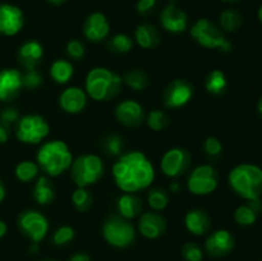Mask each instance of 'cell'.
<instances>
[{
	"label": "cell",
	"mask_w": 262,
	"mask_h": 261,
	"mask_svg": "<svg viewBox=\"0 0 262 261\" xmlns=\"http://www.w3.org/2000/svg\"><path fill=\"white\" fill-rule=\"evenodd\" d=\"M113 179L118 188L127 193H137L150 188L155 179V168L142 151H124L112 168Z\"/></svg>",
	"instance_id": "1"
},
{
	"label": "cell",
	"mask_w": 262,
	"mask_h": 261,
	"mask_svg": "<svg viewBox=\"0 0 262 261\" xmlns=\"http://www.w3.org/2000/svg\"><path fill=\"white\" fill-rule=\"evenodd\" d=\"M73 159L71 148L64 141L49 140L40 145L35 161L46 177L56 178L69 170Z\"/></svg>",
	"instance_id": "2"
},
{
	"label": "cell",
	"mask_w": 262,
	"mask_h": 261,
	"mask_svg": "<svg viewBox=\"0 0 262 261\" xmlns=\"http://www.w3.org/2000/svg\"><path fill=\"white\" fill-rule=\"evenodd\" d=\"M123 79L106 67H95L87 73L84 91L94 101H109L122 92Z\"/></svg>",
	"instance_id": "3"
},
{
	"label": "cell",
	"mask_w": 262,
	"mask_h": 261,
	"mask_svg": "<svg viewBox=\"0 0 262 261\" xmlns=\"http://www.w3.org/2000/svg\"><path fill=\"white\" fill-rule=\"evenodd\" d=\"M229 186L238 196L251 201L262 194V169L255 164H239L230 170Z\"/></svg>",
	"instance_id": "4"
},
{
	"label": "cell",
	"mask_w": 262,
	"mask_h": 261,
	"mask_svg": "<svg viewBox=\"0 0 262 261\" xmlns=\"http://www.w3.org/2000/svg\"><path fill=\"white\" fill-rule=\"evenodd\" d=\"M69 171L77 187L87 188L101 181L105 174V164L96 154H82L73 159Z\"/></svg>",
	"instance_id": "5"
},
{
	"label": "cell",
	"mask_w": 262,
	"mask_h": 261,
	"mask_svg": "<svg viewBox=\"0 0 262 261\" xmlns=\"http://www.w3.org/2000/svg\"><path fill=\"white\" fill-rule=\"evenodd\" d=\"M189 33L199 45L206 49H215L222 53H229L233 49L232 42L225 37L222 28L207 18L197 19L191 26Z\"/></svg>",
	"instance_id": "6"
},
{
	"label": "cell",
	"mask_w": 262,
	"mask_h": 261,
	"mask_svg": "<svg viewBox=\"0 0 262 261\" xmlns=\"http://www.w3.org/2000/svg\"><path fill=\"white\" fill-rule=\"evenodd\" d=\"M101 232L104 240L115 248H127L136 241L135 225L119 214L106 217L102 223Z\"/></svg>",
	"instance_id": "7"
},
{
	"label": "cell",
	"mask_w": 262,
	"mask_h": 261,
	"mask_svg": "<svg viewBox=\"0 0 262 261\" xmlns=\"http://www.w3.org/2000/svg\"><path fill=\"white\" fill-rule=\"evenodd\" d=\"M50 133V125L40 114H26L15 123V137L26 145H41Z\"/></svg>",
	"instance_id": "8"
},
{
	"label": "cell",
	"mask_w": 262,
	"mask_h": 261,
	"mask_svg": "<svg viewBox=\"0 0 262 261\" xmlns=\"http://www.w3.org/2000/svg\"><path fill=\"white\" fill-rule=\"evenodd\" d=\"M219 186V173L211 164H201L191 170L187 178V188L194 196H207Z\"/></svg>",
	"instance_id": "9"
},
{
	"label": "cell",
	"mask_w": 262,
	"mask_h": 261,
	"mask_svg": "<svg viewBox=\"0 0 262 261\" xmlns=\"http://www.w3.org/2000/svg\"><path fill=\"white\" fill-rule=\"evenodd\" d=\"M19 232L32 243H40L49 233V220L41 211L35 209L23 210L17 219Z\"/></svg>",
	"instance_id": "10"
},
{
	"label": "cell",
	"mask_w": 262,
	"mask_h": 261,
	"mask_svg": "<svg viewBox=\"0 0 262 261\" xmlns=\"http://www.w3.org/2000/svg\"><path fill=\"white\" fill-rule=\"evenodd\" d=\"M192 156L184 147H171L165 151L160 160V169L168 178H178L188 171Z\"/></svg>",
	"instance_id": "11"
},
{
	"label": "cell",
	"mask_w": 262,
	"mask_h": 261,
	"mask_svg": "<svg viewBox=\"0 0 262 261\" xmlns=\"http://www.w3.org/2000/svg\"><path fill=\"white\" fill-rule=\"evenodd\" d=\"M193 86L187 79H174L169 82L163 92L164 106L168 109H179L186 106L193 97Z\"/></svg>",
	"instance_id": "12"
},
{
	"label": "cell",
	"mask_w": 262,
	"mask_h": 261,
	"mask_svg": "<svg viewBox=\"0 0 262 261\" xmlns=\"http://www.w3.org/2000/svg\"><path fill=\"white\" fill-rule=\"evenodd\" d=\"M114 117L124 127L137 128L145 123L146 112L138 101L132 99H125L118 102L114 110Z\"/></svg>",
	"instance_id": "13"
},
{
	"label": "cell",
	"mask_w": 262,
	"mask_h": 261,
	"mask_svg": "<svg viewBox=\"0 0 262 261\" xmlns=\"http://www.w3.org/2000/svg\"><path fill=\"white\" fill-rule=\"evenodd\" d=\"M234 237L227 229L214 230L205 241V252L214 258L225 257L234 250Z\"/></svg>",
	"instance_id": "14"
},
{
	"label": "cell",
	"mask_w": 262,
	"mask_h": 261,
	"mask_svg": "<svg viewBox=\"0 0 262 261\" xmlns=\"http://www.w3.org/2000/svg\"><path fill=\"white\" fill-rule=\"evenodd\" d=\"M159 20L161 27L170 33H182L188 28V15L176 4L174 0L164 7Z\"/></svg>",
	"instance_id": "15"
},
{
	"label": "cell",
	"mask_w": 262,
	"mask_h": 261,
	"mask_svg": "<svg viewBox=\"0 0 262 261\" xmlns=\"http://www.w3.org/2000/svg\"><path fill=\"white\" fill-rule=\"evenodd\" d=\"M25 26V14L17 5L0 4V35L15 36Z\"/></svg>",
	"instance_id": "16"
},
{
	"label": "cell",
	"mask_w": 262,
	"mask_h": 261,
	"mask_svg": "<svg viewBox=\"0 0 262 261\" xmlns=\"http://www.w3.org/2000/svg\"><path fill=\"white\" fill-rule=\"evenodd\" d=\"M22 90V72L15 68H4L0 71V101H13L19 96Z\"/></svg>",
	"instance_id": "17"
},
{
	"label": "cell",
	"mask_w": 262,
	"mask_h": 261,
	"mask_svg": "<svg viewBox=\"0 0 262 261\" xmlns=\"http://www.w3.org/2000/svg\"><path fill=\"white\" fill-rule=\"evenodd\" d=\"M166 219L159 211H146L138 216L137 229L147 240H158L166 232Z\"/></svg>",
	"instance_id": "18"
},
{
	"label": "cell",
	"mask_w": 262,
	"mask_h": 261,
	"mask_svg": "<svg viewBox=\"0 0 262 261\" xmlns=\"http://www.w3.org/2000/svg\"><path fill=\"white\" fill-rule=\"evenodd\" d=\"M86 91L82 87L69 86L66 87L59 95V106L68 114H79L87 106Z\"/></svg>",
	"instance_id": "19"
},
{
	"label": "cell",
	"mask_w": 262,
	"mask_h": 261,
	"mask_svg": "<svg viewBox=\"0 0 262 261\" xmlns=\"http://www.w3.org/2000/svg\"><path fill=\"white\" fill-rule=\"evenodd\" d=\"M110 25L106 15L101 12H94L83 23V35L91 42H101L109 36Z\"/></svg>",
	"instance_id": "20"
},
{
	"label": "cell",
	"mask_w": 262,
	"mask_h": 261,
	"mask_svg": "<svg viewBox=\"0 0 262 261\" xmlns=\"http://www.w3.org/2000/svg\"><path fill=\"white\" fill-rule=\"evenodd\" d=\"M18 61L26 71L37 69L43 58V48L38 41L28 40L20 45L18 50Z\"/></svg>",
	"instance_id": "21"
},
{
	"label": "cell",
	"mask_w": 262,
	"mask_h": 261,
	"mask_svg": "<svg viewBox=\"0 0 262 261\" xmlns=\"http://www.w3.org/2000/svg\"><path fill=\"white\" fill-rule=\"evenodd\" d=\"M184 225L191 234L201 237L210 232L212 223L205 210L191 209L184 216Z\"/></svg>",
	"instance_id": "22"
},
{
	"label": "cell",
	"mask_w": 262,
	"mask_h": 261,
	"mask_svg": "<svg viewBox=\"0 0 262 261\" xmlns=\"http://www.w3.org/2000/svg\"><path fill=\"white\" fill-rule=\"evenodd\" d=\"M142 200L136 193L123 192L117 199V211L120 216L130 220L142 214Z\"/></svg>",
	"instance_id": "23"
},
{
	"label": "cell",
	"mask_w": 262,
	"mask_h": 261,
	"mask_svg": "<svg viewBox=\"0 0 262 261\" xmlns=\"http://www.w3.org/2000/svg\"><path fill=\"white\" fill-rule=\"evenodd\" d=\"M55 186L50 181V178L46 176H38L36 178L35 184H33V201L37 205H40V206H48V205L53 204V201L55 200Z\"/></svg>",
	"instance_id": "24"
},
{
	"label": "cell",
	"mask_w": 262,
	"mask_h": 261,
	"mask_svg": "<svg viewBox=\"0 0 262 261\" xmlns=\"http://www.w3.org/2000/svg\"><path fill=\"white\" fill-rule=\"evenodd\" d=\"M135 41L138 46H141L145 50H151L156 46L160 45L161 35L160 31L150 23H142L137 26L135 31Z\"/></svg>",
	"instance_id": "25"
},
{
	"label": "cell",
	"mask_w": 262,
	"mask_h": 261,
	"mask_svg": "<svg viewBox=\"0 0 262 261\" xmlns=\"http://www.w3.org/2000/svg\"><path fill=\"white\" fill-rule=\"evenodd\" d=\"M74 74V67L68 59H56L50 66V77L55 83L67 84Z\"/></svg>",
	"instance_id": "26"
},
{
	"label": "cell",
	"mask_w": 262,
	"mask_h": 261,
	"mask_svg": "<svg viewBox=\"0 0 262 261\" xmlns=\"http://www.w3.org/2000/svg\"><path fill=\"white\" fill-rule=\"evenodd\" d=\"M205 89L210 95L222 96L228 90L227 76L220 69H214L205 78Z\"/></svg>",
	"instance_id": "27"
},
{
	"label": "cell",
	"mask_w": 262,
	"mask_h": 261,
	"mask_svg": "<svg viewBox=\"0 0 262 261\" xmlns=\"http://www.w3.org/2000/svg\"><path fill=\"white\" fill-rule=\"evenodd\" d=\"M40 173L37 163L33 160H23L15 165L14 176L22 183H30V182L36 181Z\"/></svg>",
	"instance_id": "28"
},
{
	"label": "cell",
	"mask_w": 262,
	"mask_h": 261,
	"mask_svg": "<svg viewBox=\"0 0 262 261\" xmlns=\"http://www.w3.org/2000/svg\"><path fill=\"white\" fill-rule=\"evenodd\" d=\"M123 83L127 84L133 91H145L150 84V78L147 73L142 69H132L128 71L124 76L122 77Z\"/></svg>",
	"instance_id": "29"
},
{
	"label": "cell",
	"mask_w": 262,
	"mask_h": 261,
	"mask_svg": "<svg viewBox=\"0 0 262 261\" xmlns=\"http://www.w3.org/2000/svg\"><path fill=\"white\" fill-rule=\"evenodd\" d=\"M220 28L225 32H237L241 27H242L243 18L241 13L235 9H225L223 10L222 14L219 17Z\"/></svg>",
	"instance_id": "30"
},
{
	"label": "cell",
	"mask_w": 262,
	"mask_h": 261,
	"mask_svg": "<svg viewBox=\"0 0 262 261\" xmlns=\"http://www.w3.org/2000/svg\"><path fill=\"white\" fill-rule=\"evenodd\" d=\"M106 48L114 54H128L133 49V38L127 33H117L107 40Z\"/></svg>",
	"instance_id": "31"
},
{
	"label": "cell",
	"mask_w": 262,
	"mask_h": 261,
	"mask_svg": "<svg viewBox=\"0 0 262 261\" xmlns=\"http://www.w3.org/2000/svg\"><path fill=\"white\" fill-rule=\"evenodd\" d=\"M101 147L105 155L110 156V158H118L124 153V140H123L122 136L110 133L106 137H104Z\"/></svg>",
	"instance_id": "32"
},
{
	"label": "cell",
	"mask_w": 262,
	"mask_h": 261,
	"mask_svg": "<svg viewBox=\"0 0 262 261\" xmlns=\"http://www.w3.org/2000/svg\"><path fill=\"white\" fill-rule=\"evenodd\" d=\"M71 199L74 209L79 212L89 211L92 206V202H94V197H92L91 192L87 188H83V187H77L72 192Z\"/></svg>",
	"instance_id": "33"
},
{
	"label": "cell",
	"mask_w": 262,
	"mask_h": 261,
	"mask_svg": "<svg viewBox=\"0 0 262 261\" xmlns=\"http://www.w3.org/2000/svg\"><path fill=\"white\" fill-rule=\"evenodd\" d=\"M145 123L147 127L154 132H160V130L165 129L170 123L168 114L161 109H152L146 114Z\"/></svg>",
	"instance_id": "34"
},
{
	"label": "cell",
	"mask_w": 262,
	"mask_h": 261,
	"mask_svg": "<svg viewBox=\"0 0 262 261\" xmlns=\"http://www.w3.org/2000/svg\"><path fill=\"white\" fill-rule=\"evenodd\" d=\"M147 204L154 211H163L169 205V193L163 188H151L147 193Z\"/></svg>",
	"instance_id": "35"
},
{
	"label": "cell",
	"mask_w": 262,
	"mask_h": 261,
	"mask_svg": "<svg viewBox=\"0 0 262 261\" xmlns=\"http://www.w3.org/2000/svg\"><path fill=\"white\" fill-rule=\"evenodd\" d=\"M257 212L251 207L250 204L241 205L234 211V220L238 225L250 227V225L255 224L256 219H257Z\"/></svg>",
	"instance_id": "36"
},
{
	"label": "cell",
	"mask_w": 262,
	"mask_h": 261,
	"mask_svg": "<svg viewBox=\"0 0 262 261\" xmlns=\"http://www.w3.org/2000/svg\"><path fill=\"white\" fill-rule=\"evenodd\" d=\"M74 235H76V232H74L73 227L61 225L53 233L51 241H53V245L56 246V247H63V246H67L74 240Z\"/></svg>",
	"instance_id": "37"
},
{
	"label": "cell",
	"mask_w": 262,
	"mask_h": 261,
	"mask_svg": "<svg viewBox=\"0 0 262 261\" xmlns=\"http://www.w3.org/2000/svg\"><path fill=\"white\" fill-rule=\"evenodd\" d=\"M22 81L23 89L35 91V90L40 89L42 86L43 77L41 72H38L37 69H30V71H26L25 73H22Z\"/></svg>",
	"instance_id": "38"
},
{
	"label": "cell",
	"mask_w": 262,
	"mask_h": 261,
	"mask_svg": "<svg viewBox=\"0 0 262 261\" xmlns=\"http://www.w3.org/2000/svg\"><path fill=\"white\" fill-rule=\"evenodd\" d=\"M202 150H204L205 155L212 160V159H217L222 156L223 145L219 138L214 137V136H210L202 143Z\"/></svg>",
	"instance_id": "39"
},
{
	"label": "cell",
	"mask_w": 262,
	"mask_h": 261,
	"mask_svg": "<svg viewBox=\"0 0 262 261\" xmlns=\"http://www.w3.org/2000/svg\"><path fill=\"white\" fill-rule=\"evenodd\" d=\"M182 256L186 261H202L204 258V250L196 242H187L182 246Z\"/></svg>",
	"instance_id": "40"
},
{
	"label": "cell",
	"mask_w": 262,
	"mask_h": 261,
	"mask_svg": "<svg viewBox=\"0 0 262 261\" xmlns=\"http://www.w3.org/2000/svg\"><path fill=\"white\" fill-rule=\"evenodd\" d=\"M66 53L71 60H82L86 55V48H84L82 41L73 38V40L67 42Z\"/></svg>",
	"instance_id": "41"
},
{
	"label": "cell",
	"mask_w": 262,
	"mask_h": 261,
	"mask_svg": "<svg viewBox=\"0 0 262 261\" xmlns=\"http://www.w3.org/2000/svg\"><path fill=\"white\" fill-rule=\"evenodd\" d=\"M19 112L14 106H7L0 112V122L4 123L5 125L10 127L12 124H15L19 119Z\"/></svg>",
	"instance_id": "42"
},
{
	"label": "cell",
	"mask_w": 262,
	"mask_h": 261,
	"mask_svg": "<svg viewBox=\"0 0 262 261\" xmlns=\"http://www.w3.org/2000/svg\"><path fill=\"white\" fill-rule=\"evenodd\" d=\"M156 4H158V0H138L136 4V9L140 14L146 15L155 9Z\"/></svg>",
	"instance_id": "43"
},
{
	"label": "cell",
	"mask_w": 262,
	"mask_h": 261,
	"mask_svg": "<svg viewBox=\"0 0 262 261\" xmlns=\"http://www.w3.org/2000/svg\"><path fill=\"white\" fill-rule=\"evenodd\" d=\"M10 127L5 125L4 123L0 122V143H5L9 138V132H10Z\"/></svg>",
	"instance_id": "44"
},
{
	"label": "cell",
	"mask_w": 262,
	"mask_h": 261,
	"mask_svg": "<svg viewBox=\"0 0 262 261\" xmlns=\"http://www.w3.org/2000/svg\"><path fill=\"white\" fill-rule=\"evenodd\" d=\"M68 261H91V257L86 252H76L69 257Z\"/></svg>",
	"instance_id": "45"
},
{
	"label": "cell",
	"mask_w": 262,
	"mask_h": 261,
	"mask_svg": "<svg viewBox=\"0 0 262 261\" xmlns=\"http://www.w3.org/2000/svg\"><path fill=\"white\" fill-rule=\"evenodd\" d=\"M169 188H170V192H173V193H178V192H181L182 186L179 182H171V184Z\"/></svg>",
	"instance_id": "46"
},
{
	"label": "cell",
	"mask_w": 262,
	"mask_h": 261,
	"mask_svg": "<svg viewBox=\"0 0 262 261\" xmlns=\"http://www.w3.org/2000/svg\"><path fill=\"white\" fill-rule=\"evenodd\" d=\"M7 230H8L7 224H5L3 220H0V240H2L5 234H7Z\"/></svg>",
	"instance_id": "47"
},
{
	"label": "cell",
	"mask_w": 262,
	"mask_h": 261,
	"mask_svg": "<svg viewBox=\"0 0 262 261\" xmlns=\"http://www.w3.org/2000/svg\"><path fill=\"white\" fill-rule=\"evenodd\" d=\"M5 199V187L3 184V182L0 181V202Z\"/></svg>",
	"instance_id": "48"
},
{
	"label": "cell",
	"mask_w": 262,
	"mask_h": 261,
	"mask_svg": "<svg viewBox=\"0 0 262 261\" xmlns=\"http://www.w3.org/2000/svg\"><path fill=\"white\" fill-rule=\"evenodd\" d=\"M46 2L50 3V4H53V5H61V4H64L67 0H46Z\"/></svg>",
	"instance_id": "49"
},
{
	"label": "cell",
	"mask_w": 262,
	"mask_h": 261,
	"mask_svg": "<svg viewBox=\"0 0 262 261\" xmlns=\"http://www.w3.org/2000/svg\"><path fill=\"white\" fill-rule=\"evenodd\" d=\"M257 112H258V115L261 117L262 119V97L260 100H258V104H257Z\"/></svg>",
	"instance_id": "50"
},
{
	"label": "cell",
	"mask_w": 262,
	"mask_h": 261,
	"mask_svg": "<svg viewBox=\"0 0 262 261\" xmlns=\"http://www.w3.org/2000/svg\"><path fill=\"white\" fill-rule=\"evenodd\" d=\"M257 15H258V19H260V22L262 23V4H261V7L258 8V13H257Z\"/></svg>",
	"instance_id": "51"
},
{
	"label": "cell",
	"mask_w": 262,
	"mask_h": 261,
	"mask_svg": "<svg viewBox=\"0 0 262 261\" xmlns=\"http://www.w3.org/2000/svg\"><path fill=\"white\" fill-rule=\"evenodd\" d=\"M224 3H229V4H233V3H239L241 0H222Z\"/></svg>",
	"instance_id": "52"
},
{
	"label": "cell",
	"mask_w": 262,
	"mask_h": 261,
	"mask_svg": "<svg viewBox=\"0 0 262 261\" xmlns=\"http://www.w3.org/2000/svg\"><path fill=\"white\" fill-rule=\"evenodd\" d=\"M41 261H56V260H54V258H43V260Z\"/></svg>",
	"instance_id": "53"
}]
</instances>
